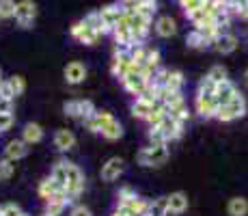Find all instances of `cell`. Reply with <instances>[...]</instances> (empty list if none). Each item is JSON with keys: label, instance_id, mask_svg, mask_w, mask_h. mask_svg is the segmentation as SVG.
Here are the masks:
<instances>
[{"label": "cell", "instance_id": "6da1fadb", "mask_svg": "<svg viewBox=\"0 0 248 216\" xmlns=\"http://www.w3.org/2000/svg\"><path fill=\"white\" fill-rule=\"evenodd\" d=\"M166 160H169L166 145H149L138 151V165L140 166H154V169H158V166L166 165Z\"/></svg>", "mask_w": 248, "mask_h": 216}, {"label": "cell", "instance_id": "7a4b0ae2", "mask_svg": "<svg viewBox=\"0 0 248 216\" xmlns=\"http://www.w3.org/2000/svg\"><path fill=\"white\" fill-rule=\"evenodd\" d=\"M84 186H87V180H84V173L78 165L74 162H67V184H65V190H67L69 199H78L82 195Z\"/></svg>", "mask_w": 248, "mask_h": 216}, {"label": "cell", "instance_id": "3957f363", "mask_svg": "<svg viewBox=\"0 0 248 216\" xmlns=\"http://www.w3.org/2000/svg\"><path fill=\"white\" fill-rule=\"evenodd\" d=\"M99 128H102V136L106 141H119L123 136V126L119 123V119H114L112 113L108 110H97Z\"/></svg>", "mask_w": 248, "mask_h": 216}, {"label": "cell", "instance_id": "277c9868", "mask_svg": "<svg viewBox=\"0 0 248 216\" xmlns=\"http://www.w3.org/2000/svg\"><path fill=\"white\" fill-rule=\"evenodd\" d=\"M246 115V100L244 95H235V98L231 100L229 104L225 106H218V113H216V119H220V121H235V119L244 117Z\"/></svg>", "mask_w": 248, "mask_h": 216}, {"label": "cell", "instance_id": "5b68a950", "mask_svg": "<svg viewBox=\"0 0 248 216\" xmlns=\"http://www.w3.org/2000/svg\"><path fill=\"white\" fill-rule=\"evenodd\" d=\"M194 110H197V113L201 115L203 119L216 117V113H218L216 98H214V95H201V93H197V98H194Z\"/></svg>", "mask_w": 248, "mask_h": 216}, {"label": "cell", "instance_id": "8992f818", "mask_svg": "<svg viewBox=\"0 0 248 216\" xmlns=\"http://www.w3.org/2000/svg\"><path fill=\"white\" fill-rule=\"evenodd\" d=\"M71 203V199H69V195H67V190L65 188H61L56 195H52L50 199L46 201V214H50V216H61L65 212V208Z\"/></svg>", "mask_w": 248, "mask_h": 216}, {"label": "cell", "instance_id": "52a82bcc", "mask_svg": "<svg viewBox=\"0 0 248 216\" xmlns=\"http://www.w3.org/2000/svg\"><path fill=\"white\" fill-rule=\"evenodd\" d=\"M121 84H123V89H125L130 95H134V98H140L142 91H145L147 84H149V80H147L142 74H125L121 78Z\"/></svg>", "mask_w": 248, "mask_h": 216}, {"label": "cell", "instance_id": "ba28073f", "mask_svg": "<svg viewBox=\"0 0 248 216\" xmlns=\"http://www.w3.org/2000/svg\"><path fill=\"white\" fill-rule=\"evenodd\" d=\"M37 16V4L31 2V0H22V2H17L16 7V20L20 22L22 28H31L32 20H35Z\"/></svg>", "mask_w": 248, "mask_h": 216}, {"label": "cell", "instance_id": "9c48e42d", "mask_svg": "<svg viewBox=\"0 0 248 216\" xmlns=\"http://www.w3.org/2000/svg\"><path fill=\"white\" fill-rule=\"evenodd\" d=\"M71 37H74V39H78L80 43L95 46V43L99 41V37H102V33L91 31L89 26H84V22H78V24H74V26H71Z\"/></svg>", "mask_w": 248, "mask_h": 216}, {"label": "cell", "instance_id": "30bf717a", "mask_svg": "<svg viewBox=\"0 0 248 216\" xmlns=\"http://www.w3.org/2000/svg\"><path fill=\"white\" fill-rule=\"evenodd\" d=\"M121 173H123V160L119 156L108 158V160L102 165V180L104 182L119 180V177H121Z\"/></svg>", "mask_w": 248, "mask_h": 216}, {"label": "cell", "instance_id": "8fae6325", "mask_svg": "<svg viewBox=\"0 0 248 216\" xmlns=\"http://www.w3.org/2000/svg\"><path fill=\"white\" fill-rule=\"evenodd\" d=\"M28 156V143L22 141V138H13V141L7 143V147H4V158L11 162L16 160H22V158Z\"/></svg>", "mask_w": 248, "mask_h": 216}, {"label": "cell", "instance_id": "7c38bea8", "mask_svg": "<svg viewBox=\"0 0 248 216\" xmlns=\"http://www.w3.org/2000/svg\"><path fill=\"white\" fill-rule=\"evenodd\" d=\"M130 65H132V56L130 52H114V59H112V65H110V71L114 78L121 80L123 76L130 71Z\"/></svg>", "mask_w": 248, "mask_h": 216}, {"label": "cell", "instance_id": "4fadbf2b", "mask_svg": "<svg viewBox=\"0 0 248 216\" xmlns=\"http://www.w3.org/2000/svg\"><path fill=\"white\" fill-rule=\"evenodd\" d=\"M235 95H240V91H237V86L231 83V80H225V83H220L216 86V93H214V98H216L218 106H225V104L231 102Z\"/></svg>", "mask_w": 248, "mask_h": 216}, {"label": "cell", "instance_id": "5bb4252c", "mask_svg": "<svg viewBox=\"0 0 248 216\" xmlns=\"http://www.w3.org/2000/svg\"><path fill=\"white\" fill-rule=\"evenodd\" d=\"M54 147L59 151H71L76 147V134L71 130H56L54 132Z\"/></svg>", "mask_w": 248, "mask_h": 216}, {"label": "cell", "instance_id": "9a60e30c", "mask_svg": "<svg viewBox=\"0 0 248 216\" xmlns=\"http://www.w3.org/2000/svg\"><path fill=\"white\" fill-rule=\"evenodd\" d=\"M87 78V67H84L80 61H71V63L65 67V80L69 84H80Z\"/></svg>", "mask_w": 248, "mask_h": 216}, {"label": "cell", "instance_id": "2e32d148", "mask_svg": "<svg viewBox=\"0 0 248 216\" xmlns=\"http://www.w3.org/2000/svg\"><path fill=\"white\" fill-rule=\"evenodd\" d=\"M158 128L162 130V134L166 136V141H177V138H181V134H184V126H181L179 121H175L170 115L160 123Z\"/></svg>", "mask_w": 248, "mask_h": 216}, {"label": "cell", "instance_id": "e0dca14e", "mask_svg": "<svg viewBox=\"0 0 248 216\" xmlns=\"http://www.w3.org/2000/svg\"><path fill=\"white\" fill-rule=\"evenodd\" d=\"M188 210V195L177 190V193H170L169 195V212L170 216H179Z\"/></svg>", "mask_w": 248, "mask_h": 216}, {"label": "cell", "instance_id": "ac0fdd59", "mask_svg": "<svg viewBox=\"0 0 248 216\" xmlns=\"http://www.w3.org/2000/svg\"><path fill=\"white\" fill-rule=\"evenodd\" d=\"M123 13H125V11H121L119 7H114V4H110V7H104L102 11H99V16H102L104 26H106L108 31H114V26H117V22L121 20Z\"/></svg>", "mask_w": 248, "mask_h": 216}, {"label": "cell", "instance_id": "d6986e66", "mask_svg": "<svg viewBox=\"0 0 248 216\" xmlns=\"http://www.w3.org/2000/svg\"><path fill=\"white\" fill-rule=\"evenodd\" d=\"M22 141H26L28 145H35V143H41L44 141V128L39 123H26L22 130Z\"/></svg>", "mask_w": 248, "mask_h": 216}, {"label": "cell", "instance_id": "ffe728a7", "mask_svg": "<svg viewBox=\"0 0 248 216\" xmlns=\"http://www.w3.org/2000/svg\"><path fill=\"white\" fill-rule=\"evenodd\" d=\"M155 33H158L160 37H173L175 33H177V24H175L173 17L164 16L155 22Z\"/></svg>", "mask_w": 248, "mask_h": 216}, {"label": "cell", "instance_id": "44dd1931", "mask_svg": "<svg viewBox=\"0 0 248 216\" xmlns=\"http://www.w3.org/2000/svg\"><path fill=\"white\" fill-rule=\"evenodd\" d=\"M59 190H61V186L56 184V182L52 180V177H46V180H41V182H39V186H37V195H39L44 201H47L52 195L59 193Z\"/></svg>", "mask_w": 248, "mask_h": 216}, {"label": "cell", "instance_id": "7402d4cb", "mask_svg": "<svg viewBox=\"0 0 248 216\" xmlns=\"http://www.w3.org/2000/svg\"><path fill=\"white\" fill-rule=\"evenodd\" d=\"M166 117H169V108H166L162 102H158L154 108H151L149 117H147V123H149V128H158Z\"/></svg>", "mask_w": 248, "mask_h": 216}, {"label": "cell", "instance_id": "603a6c76", "mask_svg": "<svg viewBox=\"0 0 248 216\" xmlns=\"http://www.w3.org/2000/svg\"><path fill=\"white\" fill-rule=\"evenodd\" d=\"M227 212L229 216H246L248 214V201L244 197H233L227 203Z\"/></svg>", "mask_w": 248, "mask_h": 216}, {"label": "cell", "instance_id": "cb8c5ba5", "mask_svg": "<svg viewBox=\"0 0 248 216\" xmlns=\"http://www.w3.org/2000/svg\"><path fill=\"white\" fill-rule=\"evenodd\" d=\"M50 177L61 186V188H65V184H67V160H59V162H56V165L52 166Z\"/></svg>", "mask_w": 248, "mask_h": 216}, {"label": "cell", "instance_id": "d4e9b609", "mask_svg": "<svg viewBox=\"0 0 248 216\" xmlns=\"http://www.w3.org/2000/svg\"><path fill=\"white\" fill-rule=\"evenodd\" d=\"M151 108H154V106H151L149 102H145V100L136 98L134 102H132V117H136V119H142V121H147V117H149Z\"/></svg>", "mask_w": 248, "mask_h": 216}, {"label": "cell", "instance_id": "484cf974", "mask_svg": "<svg viewBox=\"0 0 248 216\" xmlns=\"http://www.w3.org/2000/svg\"><path fill=\"white\" fill-rule=\"evenodd\" d=\"M216 50L220 52V54H229V52H233L237 48V39L233 35H225V33H222L220 37H218L216 41Z\"/></svg>", "mask_w": 248, "mask_h": 216}, {"label": "cell", "instance_id": "4316f807", "mask_svg": "<svg viewBox=\"0 0 248 216\" xmlns=\"http://www.w3.org/2000/svg\"><path fill=\"white\" fill-rule=\"evenodd\" d=\"M149 216H170V212H169V197H160V199L151 201Z\"/></svg>", "mask_w": 248, "mask_h": 216}, {"label": "cell", "instance_id": "83f0119b", "mask_svg": "<svg viewBox=\"0 0 248 216\" xmlns=\"http://www.w3.org/2000/svg\"><path fill=\"white\" fill-rule=\"evenodd\" d=\"M184 83H186V78H184V74L181 71H177V69H173L169 74V80H166V89L170 91V93H179L181 89H184Z\"/></svg>", "mask_w": 248, "mask_h": 216}, {"label": "cell", "instance_id": "f1b7e54d", "mask_svg": "<svg viewBox=\"0 0 248 216\" xmlns=\"http://www.w3.org/2000/svg\"><path fill=\"white\" fill-rule=\"evenodd\" d=\"M155 11H158V4H155V0H142V2L136 7V13H140V16L147 17V20H151Z\"/></svg>", "mask_w": 248, "mask_h": 216}, {"label": "cell", "instance_id": "f546056e", "mask_svg": "<svg viewBox=\"0 0 248 216\" xmlns=\"http://www.w3.org/2000/svg\"><path fill=\"white\" fill-rule=\"evenodd\" d=\"M162 104H164V106L169 108V113H170V110L184 106L186 100H184V95H181V91H179V93H169V95L164 98V102H162Z\"/></svg>", "mask_w": 248, "mask_h": 216}, {"label": "cell", "instance_id": "4dcf8cb0", "mask_svg": "<svg viewBox=\"0 0 248 216\" xmlns=\"http://www.w3.org/2000/svg\"><path fill=\"white\" fill-rule=\"evenodd\" d=\"M186 43H188L190 48H205V46H207V39L201 35V31H197V28H194L192 33H188V37H186Z\"/></svg>", "mask_w": 248, "mask_h": 216}, {"label": "cell", "instance_id": "1f68e13d", "mask_svg": "<svg viewBox=\"0 0 248 216\" xmlns=\"http://www.w3.org/2000/svg\"><path fill=\"white\" fill-rule=\"evenodd\" d=\"M16 7H17L16 0H0V20L16 16Z\"/></svg>", "mask_w": 248, "mask_h": 216}, {"label": "cell", "instance_id": "d6a6232c", "mask_svg": "<svg viewBox=\"0 0 248 216\" xmlns=\"http://www.w3.org/2000/svg\"><path fill=\"white\" fill-rule=\"evenodd\" d=\"M7 83H9V86L13 89L16 98H20V95H24V91H26V80H24L22 76H11V78H9Z\"/></svg>", "mask_w": 248, "mask_h": 216}, {"label": "cell", "instance_id": "836d02e7", "mask_svg": "<svg viewBox=\"0 0 248 216\" xmlns=\"http://www.w3.org/2000/svg\"><path fill=\"white\" fill-rule=\"evenodd\" d=\"M207 78H212L216 84H220V83H225V80H229L227 78V69L222 65H214L212 69L207 71Z\"/></svg>", "mask_w": 248, "mask_h": 216}, {"label": "cell", "instance_id": "e575fe53", "mask_svg": "<svg viewBox=\"0 0 248 216\" xmlns=\"http://www.w3.org/2000/svg\"><path fill=\"white\" fill-rule=\"evenodd\" d=\"M16 162H11V160H7V158H2L0 160V182H7V180H11V175H13V171H16Z\"/></svg>", "mask_w": 248, "mask_h": 216}, {"label": "cell", "instance_id": "d590c367", "mask_svg": "<svg viewBox=\"0 0 248 216\" xmlns=\"http://www.w3.org/2000/svg\"><path fill=\"white\" fill-rule=\"evenodd\" d=\"M216 83H214L212 78H207V76H205V78H201V83H199V89H197V93H201V95H214L216 93Z\"/></svg>", "mask_w": 248, "mask_h": 216}, {"label": "cell", "instance_id": "8d00e7d4", "mask_svg": "<svg viewBox=\"0 0 248 216\" xmlns=\"http://www.w3.org/2000/svg\"><path fill=\"white\" fill-rule=\"evenodd\" d=\"M95 113H97V108H95V104L91 100H80V121H84V119Z\"/></svg>", "mask_w": 248, "mask_h": 216}, {"label": "cell", "instance_id": "74e56055", "mask_svg": "<svg viewBox=\"0 0 248 216\" xmlns=\"http://www.w3.org/2000/svg\"><path fill=\"white\" fill-rule=\"evenodd\" d=\"M147 136H149V143L151 145H166V136L162 134L160 128H149V132H147Z\"/></svg>", "mask_w": 248, "mask_h": 216}, {"label": "cell", "instance_id": "f35d334b", "mask_svg": "<svg viewBox=\"0 0 248 216\" xmlns=\"http://www.w3.org/2000/svg\"><path fill=\"white\" fill-rule=\"evenodd\" d=\"M65 115L71 119H80V100H69V102H65Z\"/></svg>", "mask_w": 248, "mask_h": 216}, {"label": "cell", "instance_id": "ab89813d", "mask_svg": "<svg viewBox=\"0 0 248 216\" xmlns=\"http://www.w3.org/2000/svg\"><path fill=\"white\" fill-rule=\"evenodd\" d=\"M169 115L175 119V121H179L181 126H186V121L190 119V110H188V106H186V104H184V106H179V108H175V110H170Z\"/></svg>", "mask_w": 248, "mask_h": 216}, {"label": "cell", "instance_id": "60d3db41", "mask_svg": "<svg viewBox=\"0 0 248 216\" xmlns=\"http://www.w3.org/2000/svg\"><path fill=\"white\" fill-rule=\"evenodd\" d=\"M13 123H16V115L13 113H2L0 115V134L7 132V130H11Z\"/></svg>", "mask_w": 248, "mask_h": 216}, {"label": "cell", "instance_id": "b9f144b4", "mask_svg": "<svg viewBox=\"0 0 248 216\" xmlns=\"http://www.w3.org/2000/svg\"><path fill=\"white\" fill-rule=\"evenodd\" d=\"M136 193L130 188V186H123L121 190L117 193V203H123V201H130V199H134Z\"/></svg>", "mask_w": 248, "mask_h": 216}, {"label": "cell", "instance_id": "7bdbcfd3", "mask_svg": "<svg viewBox=\"0 0 248 216\" xmlns=\"http://www.w3.org/2000/svg\"><path fill=\"white\" fill-rule=\"evenodd\" d=\"M22 208L17 203H4L2 205V216H22Z\"/></svg>", "mask_w": 248, "mask_h": 216}, {"label": "cell", "instance_id": "ee69618b", "mask_svg": "<svg viewBox=\"0 0 248 216\" xmlns=\"http://www.w3.org/2000/svg\"><path fill=\"white\" fill-rule=\"evenodd\" d=\"M140 2L142 0H119V7H121L123 11H136V7Z\"/></svg>", "mask_w": 248, "mask_h": 216}, {"label": "cell", "instance_id": "f6af8a7d", "mask_svg": "<svg viewBox=\"0 0 248 216\" xmlns=\"http://www.w3.org/2000/svg\"><path fill=\"white\" fill-rule=\"evenodd\" d=\"M69 216H93V214H91V210L87 208V205H74Z\"/></svg>", "mask_w": 248, "mask_h": 216}, {"label": "cell", "instance_id": "bcb514c9", "mask_svg": "<svg viewBox=\"0 0 248 216\" xmlns=\"http://www.w3.org/2000/svg\"><path fill=\"white\" fill-rule=\"evenodd\" d=\"M0 95H2V98H7V100H16V93H13V89L9 86L7 80L0 84Z\"/></svg>", "mask_w": 248, "mask_h": 216}, {"label": "cell", "instance_id": "7dc6e473", "mask_svg": "<svg viewBox=\"0 0 248 216\" xmlns=\"http://www.w3.org/2000/svg\"><path fill=\"white\" fill-rule=\"evenodd\" d=\"M110 216H127V214H125V212H121V210H119V208H114V212H112Z\"/></svg>", "mask_w": 248, "mask_h": 216}, {"label": "cell", "instance_id": "c3c4849f", "mask_svg": "<svg viewBox=\"0 0 248 216\" xmlns=\"http://www.w3.org/2000/svg\"><path fill=\"white\" fill-rule=\"evenodd\" d=\"M244 78H246V84H248V71H246V76H244Z\"/></svg>", "mask_w": 248, "mask_h": 216}, {"label": "cell", "instance_id": "681fc988", "mask_svg": "<svg viewBox=\"0 0 248 216\" xmlns=\"http://www.w3.org/2000/svg\"><path fill=\"white\" fill-rule=\"evenodd\" d=\"M0 216H2V205H0Z\"/></svg>", "mask_w": 248, "mask_h": 216}, {"label": "cell", "instance_id": "f907efd6", "mask_svg": "<svg viewBox=\"0 0 248 216\" xmlns=\"http://www.w3.org/2000/svg\"><path fill=\"white\" fill-rule=\"evenodd\" d=\"M41 216H50V214H46V212H44V214H41Z\"/></svg>", "mask_w": 248, "mask_h": 216}, {"label": "cell", "instance_id": "816d5d0a", "mask_svg": "<svg viewBox=\"0 0 248 216\" xmlns=\"http://www.w3.org/2000/svg\"><path fill=\"white\" fill-rule=\"evenodd\" d=\"M22 216H28V214H22Z\"/></svg>", "mask_w": 248, "mask_h": 216}]
</instances>
